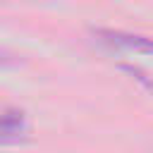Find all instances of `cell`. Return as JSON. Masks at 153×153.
I'll return each instance as SVG.
<instances>
[{"instance_id":"cell-1","label":"cell","mask_w":153,"mask_h":153,"mask_svg":"<svg viewBox=\"0 0 153 153\" xmlns=\"http://www.w3.org/2000/svg\"><path fill=\"white\" fill-rule=\"evenodd\" d=\"M93 36L117 50L153 55V38L141 36V33H131V31H122V29H93Z\"/></svg>"},{"instance_id":"cell-2","label":"cell","mask_w":153,"mask_h":153,"mask_svg":"<svg viewBox=\"0 0 153 153\" xmlns=\"http://www.w3.org/2000/svg\"><path fill=\"white\" fill-rule=\"evenodd\" d=\"M26 115L22 110H2L0 112V143H19L26 139Z\"/></svg>"},{"instance_id":"cell-3","label":"cell","mask_w":153,"mask_h":153,"mask_svg":"<svg viewBox=\"0 0 153 153\" xmlns=\"http://www.w3.org/2000/svg\"><path fill=\"white\" fill-rule=\"evenodd\" d=\"M7 57H10V55L0 50V65H14V60H7Z\"/></svg>"}]
</instances>
